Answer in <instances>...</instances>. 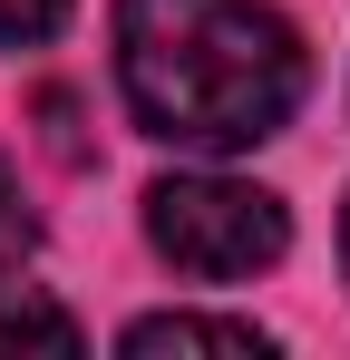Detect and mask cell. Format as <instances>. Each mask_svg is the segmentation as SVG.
<instances>
[{
  "mask_svg": "<svg viewBox=\"0 0 350 360\" xmlns=\"http://www.w3.org/2000/svg\"><path fill=\"white\" fill-rule=\"evenodd\" d=\"M302 39L273 0H117V88L166 146H263L302 108Z\"/></svg>",
  "mask_w": 350,
  "mask_h": 360,
  "instance_id": "1",
  "label": "cell"
},
{
  "mask_svg": "<svg viewBox=\"0 0 350 360\" xmlns=\"http://www.w3.org/2000/svg\"><path fill=\"white\" fill-rule=\"evenodd\" d=\"M146 243L195 283H253L292 253V214L243 176H166L146 195Z\"/></svg>",
  "mask_w": 350,
  "mask_h": 360,
  "instance_id": "2",
  "label": "cell"
},
{
  "mask_svg": "<svg viewBox=\"0 0 350 360\" xmlns=\"http://www.w3.org/2000/svg\"><path fill=\"white\" fill-rule=\"evenodd\" d=\"M127 351L156 360V351H224V360H263L273 351V331H253V321H214V311H146L136 331H127Z\"/></svg>",
  "mask_w": 350,
  "mask_h": 360,
  "instance_id": "3",
  "label": "cell"
},
{
  "mask_svg": "<svg viewBox=\"0 0 350 360\" xmlns=\"http://www.w3.org/2000/svg\"><path fill=\"white\" fill-rule=\"evenodd\" d=\"M20 341H39V351H78V321L39 292H0V351H20Z\"/></svg>",
  "mask_w": 350,
  "mask_h": 360,
  "instance_id": "4",
  "label": "cell"
},
{
  "mask_svg": "<svg viewBox=\"0 0 350 360\" xmlns=\"http://www.w3.org/2000/svg\"><path fill=\"white\" fill-rule=\"evenodd\" d=\"M68 30V0H0V49H39Z\"/></svg>",
  "mask_w": 350,
  "mask_h": 360,
  "instance_id": "5",
  "label": "cell"
},
{
  "mask_svg": "<svg viewBox=\"0 0 350 360\" xmlns=\"http://www.w3.org/2000/svg\"><path fill=\"white\" fill-rule=\"evenodd\" d=\"M30 243H39V214L20 205V185H10V166H0V273H10Z\"/></svg>",
  "mask_w": 350,
  "mask_h": 360,
  "instance_id": "6",
  "label": "cell"
},
{
  "mask_svg": "<svg viewBox=\"0 0 350 360\" xmlns=\"http://www.w3.org/2000/svg\"><path fill=\"white\" fill-rule=\"evenodd\" d=\"M341 253H350V214H341Z\"/></svg>",
  "mask_w": 350,
  "mask_h": 360,
  "instance_id": "7",
  "label": "cell"
}]
</instances>
